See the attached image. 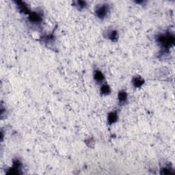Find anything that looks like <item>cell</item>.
I'll return each mask as SVG.
<instances>
[{
  "label": "cell",
  "mask_w": 175,
  "mask_h": 175,
  "mask_svg": "<svg viewBox=\"0 0 175 175\" xmlns=\"http://www.w3.org/2000/svg\"><path fill=\"white\" fill-rule=\"evenodd\" d=\"M157 41L163 48L169 49L174 44L175 39L174 35L170 34V33H167V34H160L157 37Z\"/></svg>",
  "instance_id": "1"
},
{
  "label": "cell",
  "mask_w": 175,
  "mask_h": 175,
  "mask_svg": "<svg viewBox=\"0 0 175 175\" xmlns=\"http://www.w3.org/2000/svg\"><path fill=\"white\" fill-rule=\"evenodd\" d=\"M16 4H17V6L19 8V10L25 14H29L30 13V10L28 7L27 6V5L25 4L23 2H16Z\"/></svg>",
  "instance_id": "8"
},
{
  "label": "cell",
  "mask_w": 175,
  "mask_h": 175,
  "mask_svg": "<svg viewBox=\"0 0 175 175\" xmlns=\"http://www.w3.org/2000/svg\"><path fill=\"white\" fill-rule=\"evenodd\" d=\"M100 92H101V94L102 95H108V94L111 93V88L108 84H103L101 86Z\"/></svg>",
  "instance_id": "10"
},
{
  "label": "cell",
  "mask_w": 175,
  "mask_h": 175,
  "mask_svg": "<svg viewBox=\"0 0 175 175\" xmlns=\"http://www.w3.org/2000/svg\"><path fill=\"white\" fill-rule=\"evenodd\" d=\"M75 3V5L79 10L84 9V8L87 6V3L85 1H77Z\"/></svg>",
  "instance_id": "11"
},
{
  "label": "cell",
  "mask_w": 175,
  "mask_h": 175,
  "mask_svg": "<svg viewBox=\"0 0 175 175\" xmlns=\"http://www.w3.org/2000/svg\"><path fill=\"white\" fill-rule=\"evenodd\" d=\"M144 84V79L140 76H135L133 77L132 79V84L133 86L136 88L142 87Z\"/></svg>",
  "instance_id": "6"
},
{
  "label": "cell",
  "mask_w": 175,
  "mask_h": 175,
  "mask_svg": "<svg viewBox=\"0 0 175 175\" xmlns=\"http://www.w3.org/2000/svg\"><path fill=\"white\" fill-rule=\"evenodd\" d=\"M93 75H94V80H95V82L99 83V84H101V83L104 82L105 76L101 71L98 70V69H97V70H94Z\"/></svg>",
  "instance_id": "4"
},
{
  "label": "cell",
  "mask_w": 175,
  "mask_h": 175,
  "mask_svg": "<svg viewBox=\"0 0 175 175\" xmlns=\"http://www.w3.org/2000/svg\"><path fill=\"white\" fill-rule=\"evenodd\" d=\"M118 99L120 105L125 104L127 101V99H128V95H127V92L125 90H121L118 93Z\"/></svg>",
  "instance_id": "5"
},
{
  "label": "cell",
  "mask_w": 175,
  "mask_h": 175,
  "mask_svg": "<svg viewBox=\"0 0 175 175\" xmlns=\"http://www.w3.org/2000/svg\"><path fill=\"white\" fill-rule=\"evenodd\" d=\"M29 21L34 24H40L43 21V17L40 14L32 12L29 14Z\"/></svg>",
  "instance_id": "3"
},
{
  "label": "cell",
  "mask_w": 175,
  "mask_h": 175,
  "mask_svg": "<svg viewBox=\"0 0 175 175\" xmlns=\"http://www.w3.org/2000/svg\"><path fill=\"white\" fill-rule=\"evenodd\" d=\"M118 114L116 112H111L108 114L107 121L109 124H112L115 123L118 121Z\"/></svg>",
  "instance_id": "7"
},
{
  "label": "cell",
  "mask_w": 175,
  "mask_h": 175,
  "mask_svg": "<svg viewBox=\"0 0 175 175\" xmlns=\"http://www.w3.org/2000/svg\"><path fill=\"white\" fill-rule=\"evenodd\" d=\"M107 38H109L113 42H116L118 39V33L115 30H110V31L107 33Z\"/></svg>",
  "instance_id": "9"
},
{
  "label": "cell",
  "mask_w": 175,
  "mask_h": 175,
  "mask_svg": "<svg viewBox=\"0 0 175 175\" xmlns=\"http://www.w3.org/2000/svg\"><path fill=\"white\" fill-rule=\"evenodd\" d=\"M109 12L110 7L107 4H103L99 5L95 10L96 16L100 19H104L105 18H106Z\"/></svg>",
  "instance_id": "2"
}]
</instances>
